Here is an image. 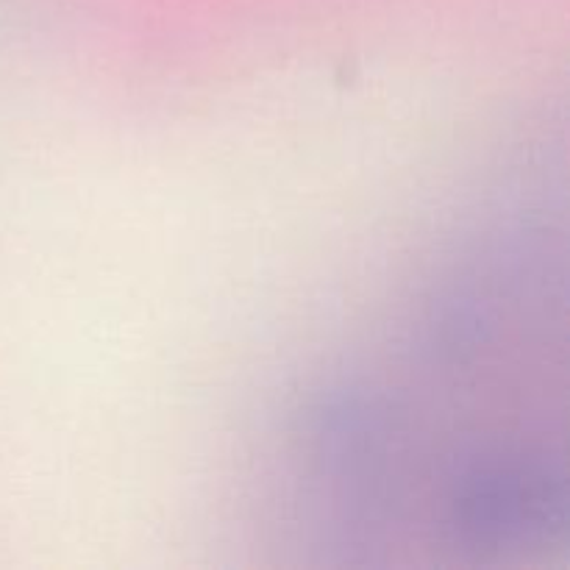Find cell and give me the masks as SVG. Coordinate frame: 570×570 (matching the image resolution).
Masks as SVG:
<instances>
[]
</instances>
